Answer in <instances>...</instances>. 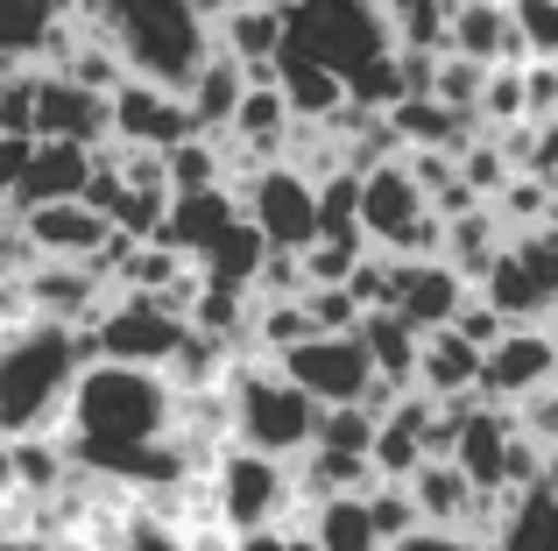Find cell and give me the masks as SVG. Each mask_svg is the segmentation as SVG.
<instances>
[{"instance_id":"obj_1","label":"cell","mask_w":558,"mask_h":551,"mask_svg":"<svg viewBox=\"0 0 558 551\" xmlns=\"http://www.w3.org/2000/svg\"><path fill=\"white\" fill-rule=\"evenodd\" d=\"M99 360L93 326H64V318H28L8 346H0V431H64L78 375Z\"/></svg>"},{"instance_id":"obj_2","label":"cell","mask_w":558,"mask_h":551,"mask_svg":"<svg viewBox=\"0 0 558 551\" xmlns=\"http://www.w3.org/2000/svg\"><path fill=\"white\" fill-rule=\"evenodd\" d=\"M78 22L107 28L121 42L128 71L170 85V93H191L205 57L219 50V22L198 0H93V8H78Z\"/></svg>"},{"instance_id":"obj_3","label":"cell","mask_w":558,"mask_h":551,"mask_svg":"<svg viewBox=\"0 0 558 551\" xmlns=\"http://www.w3.org/2000/svg\"><path fill=\"white\" fill-rule=\"evenodd\" d=\"M227 389H233V439L241 445H262V453H283V460L312 453L318 411H326V403H318L304 382H290V368L276 354L247 346V354L233 360Z\"/></svg>"},{"instance_id":"obj_4","label":"cell","mask_w":558,"mask_h":551,"mask_svg":"<svg viewBox=\"0 0 558 551\" xmlns=\"http://www.w3.org/2000/svg\"><path fill=\"white\" fill-rule=\"evenodd\" d=\"M213 510L241 538L247 530H290L298 516H312L298 495V460L262 453V445H241V439L213 460Z\"/></svg>"},{"instance_id":"obj_5","label":"cell","mask_w":558,"mask_h":551,"mask_svg":"<svg viewBox=\"0 0 558 551\" xmlns=\"http://www.w3.org/2000/svg\"><path fill=\"white\" fill-rule=\"evenodd\" d=\"M283 22H290L283 36L290 50L347 71V85H354V71H368L375 57L396 50V14L381 0H283Z\"/></svg>"},{"instance_id":"obj_6","label":"cell","mask_w":558,"mask_h":551,"mask_svg":"<svg viewBox=\"0 0 558 551\" xmlns=\"http://www.w3.org/2000/svg\"><path fill=\"white\" fill-rule=\"evenodd\" d=\"M481 297L502 304L509 326H558V220L517 226L509 248L495 255Z\"/></svg>"},{"instance_id":"obj_7","label":"cell","mask_w":558,"mask_h":551,"mask_svg":"<svg viewBox=\"0 0 558 551\" xmlns=\"http://www.w3.org/2000/svg\"><path fill=\"white\" fill-rule=\"evenodd\" d=\"M184 340H191V318L170 311L156 290H113V304L93 326L99 354L107 360H135V368H170Z\"/></svg>"},{"instance_id":"obj_8","label":"cell","mask_w":558,"mask_h":551,"mask_svg":"<svg viewBox=\"0 0 558 551\" xmlns=\"http://www.w3.org/2000/svg\"><path fill=\"white\" fill-rule=\"evenodd\" d=\"M241 206L276 248H312L318 241V177H304L298 163H262L255 177L241 184Z\"/></svg>"},{"instance_id":"obj_9","label":"cell","mask_w":558,"mask_h":551,"mask_svg":"<svg viewBox=\"0 0 558 551\" xmlns=\"http://www.w3.org/2000/svg\"><path fill=\"white\" fill-rule=\"evenodd\" d=\"M276 360H283L290 382H304L318 403H361L375 389V375H381L361 332H312V340H298Z\"/></svg>"},{"instance_id":"obj_10","label":"cell","mask_w":558,"mask_h":551,"mask_svg":"<svg viewBox=\"0 0 558 551\" xmlns=\"http://www.w3.org/2000/svg\"><path fill=\"white\" fill-rule=\"evenodd\" d=\"M36 135L93 142V149L121 142V127H113V93H99V85L71 78V71L36 64Z\"/></svg>"},{"instance_id":"obj_11","label":"cell","mask_w":558,"mask_h":551,"mask_svg":"<svg viewBox=\"0 0 558 551\" xmlns=\"http://www.w3.org/2000/svg\"><path fill=\"white\" fill-rule=\"evenodd\" d=\"M113 290L121 283L99 262H85V255H43V262L28 269V304H36V318H64V326H99Z\"/></svg>"},{"instance_id":"obj_12","label":"cell","mask_w":558,"mask_h":551,"mask_svg":"<svg viewBox=\"0 0 558 551\" xmlns=\"http://www.w3.org/2000/svg\"><path fill=\"white\" fill-rule=\"evenodd\" d=\"M113 127H121V142H149V149H178V142L205 135L191 99L170 93V85H156V78H128L121 93H113Z\"/></svg>"},{"instance_id":"obj_13","label":"cell","mask_w":558,"mask_h":551,"mask_svg":"<svg viewBox=\"0 0 558 551\" xmlns=\"http://www.w3.org/2000/svg\"><path fill=\"white\" fill-rule=\"evenodd\" d=\"M558 382V326H517L509 340L488 346V375H481V396L495 403H523L531 389Z\"/></svg>"},{"instance_id":"obj_14","label":"cell","mask_w":558,"mask_h":551,"mask_svg":"<svg viewBox=\"0 0 558 551\" xmlns=\"http://www.w3.org/2000/svg\"><path fill=\"white\" fill-rule=\"evenodd\" d=\"M466 297H474V283H466L446 255H403V262H396V311H403L417 332L452 326Z\"/></svg>"},{"instance_id":"obj_15","label":"cell","mask_w":558,"mask_h":551,"mask_svg":"<svg viewBox=\"0 0 558 551\" xmlns=\"http://www.w3.org/2000/svg\"><path fill=\"white\" fill-rule=\"evenodd\" d=\"M93 163H99L93 142L36 135V149H28V163H22V184H14V212L50 206V198H85V184H93Z\"/></svg>"},{"instance_id":"obj_16","label":"cell","mask_w":558,"mask_h":551,"mask_svg":"<svg viewBox=\"0 0 558 551\" xmlns=\"http://www.w3.org/2000/svg\"><path fill=\"white\" fill-rule=\"evenodd\" d=\"M241 212H247V206H241V184H205V192H178V198H170V220H163V234H156V241L198 262V255L213 248V241L227 234Z\"/></svg>"},{"instance_id":"obj_17","label":"cell","mask_w":558,"mask_h":551,"mask_svg":"<svg viewBox=\"0 0 558 551\" xmlns=\"http://www.w3.org/2000/svg\"><path fill=\"white\" fill-rule=\"evenodd\" d=\"M22 220H28V234H36L43 255H85V262H93L113 241V212H99L93 198H50V206H28Z\"/></svg>"},{"instance_id":"obj_18","label":"cell","mask_w":558,"mask_h":551,"mask_svg":"<svg viewBox=\"0 0 558 551\" xmlns=\"http://www.w3.org/2000/svg\"><path fill=\"white\" fill-rule=\"evenodd\" d=\"M481 375H488V346H474L460 326H438L424 332V360H417V389L460 403V396H481Z\"/></svg>"},{"instance_id":"obj_19","label":"cell","mask_w":558,"mask_h":551,"mask_svg":"<svg viewBox=\"0 0 558 551\" xmlns=\"http://www.w3.org/2000/svg\"><path fill=\"white\" fill-rule=\"evenodd\" d=\"M276 78H283V93H290V107H298V121H332V113L354 99V85H347V71H332V64H318V57H304V50H276Z\"/></svg>"},{"instance_id":"obj_20","label":"cell","mask_w":558,"mask_h":551,"mask_svg":"<svg viewBox=\"0 0 558 551\" xmlns=\"http://www.w3.org/2000/svg\"><path fill=\"white\" fill-rule=\"evenodd\" d=\"M381 481L368 453H347V445H312V453H298V495L304 510H318V502L332 495H368Z\"/></svg>"},{"instance_id":"obj_21","label":"cell","mask_w":558,"mask_h":551,"mask_svg":"<svg viewBox=\"0 0 558 551\" xmlns=\"http://www.w3.org/2000/svg\"><path fill=\"white\" fill-rule=\"evenodd\" d=\"M509 248V220L495 212V198L488 206H474V212H460V220H446V262L466 276V283H488V269H495V255Z\"/></svg>"},{"instance_id":"obj_22","label":"cell","mask_w":558,"mask_h":551,"mask_svg":"<svg viewBox=\"0 0 558 551\" xmlns=\"http://www.w3.org/2000/svg\"><path fill=\"white\" fill-rule=\"evenodd\" d=\"M184 99H191V113H198L205 135L233 127V113H241V99H247V64L227 50V42H219V50L205 57V71L191 78V93H184Z\"/></svg>"},{"instance_id":"obj_23","label":"cell","mask_w":558,"mask_h":551,"mask_svg":"<svg viewBox=\"0 0 558 551\" xmlns=\"http://www.w3.org/2000/svg\"><path fill=\"white\" fill-rule=\"evenodd\" d=\"M57 22H64V0H0V64H43Z\"/></svg>"},{"instance_id":"obj_24","label":"cell","mask_w":558,"mask_h":551,"mask_svg":"<svg viewBox=\"0 0 558 551\" xmlns=\"http://www.w3.org/2000/svg\"><path fill=\"white\" fill-rule=\"evenodd\" d=\"M361 340H368V354H375V368L389 375V382H403V389H417V360H424V332L410 326L396 304H381V311L361 318Z\"/></svg>"},{"instance_id":"obj_25","label":"cell","mask_w":558,"mask_h":551,"mask_svg":"<svg viewBox=\"0 0 558 551\" xmlns=\"http://www.w3.org/2000/svg\"><path fill=\"white\" fill-rule=\"evenodd\" d=\"M290 22L276 0H241L233 14H219V42H227L241 64H276V50H283Z\"/></svg>"},{"instance_id":"obj_26","label":"cell","mask_w":558,"mask_h":551,"mask_svg":"<svg viewBox=\"0 0 558 551\" xmlns=\"http://www.w3.org/2000/svg\"><path fill=\"white\" fill-rule=\"evenodd\" d=\"M269 248H276V241H269V234H262V226H255V220H247V212H241V220H233L227 234H219L213 248L198 255V269L213 276V283L255 290V276H262V262H269Z\"/></svg>"},{"instance_id":"obj_27","label":"cell","mask_w":558,"mask_h":551,"mask_svg":"<svg viewBox=\"0 0 558 551\" xmlns=\"http://www.w3.org/2000/svg\"><path fill=\"white\" fill-rule=\"evenodd\" d=\"M361 192H368V170H332L318 184V241H347V248H375L368 220H361Z\"/></svg>"},{"instance_id":"obj_28","label":"cell","mask_w":558,"mask_h":551,"mask_svg":"<svg viewBox=\"0 0 558 551\" xmlns=\"http://www.w3.org/2000/svg\"><path fill=\"white\" fill-rule=\"evenodd\" d=\"M304 524L318 530L326 551H389V538H381V524L368 510V495H332V502H318Z\"/></svg>"},{"instance_id":"obj_29","label":"cell","mask_w":558,"mask_h":551,"mask_svg":"<svg viewBox=\"0 0 558 551\" xmlns=\"http://www.w3.org/2000/svg\"><path fill=\"white\" fill-rule=\"evenodd\" d=\"M495 551H558V495L551 488H523L509 502L502 530H495Z\"/></svg>"},{"instance_id":"obj_30","label":"cell","mask_w":558,"mask_h":551,"mask_svg":"<svg viewBox=\"0 0 558 551\" xmlns=\"http://www.w3.org/2000/svg\"><path fill=\"white\" fill-rule=\"evenodd\" d=\"M170 184L178 192H205V184H233V163H227V142L219 135H191L170 149Z\"/></svg>"},{"instance_id":"obj_31","label":"cell","mask_w":558,"mask_h":551,"mask_svg":"<svg viewBox=\"0 0 558 551\" xmlns=\"http://www.w3.org/2000/svg\"><path fill=\"white\" fill-rule=\"evenodd\" d=\"M460 177L474 184L481 198H495V192H502L509 177H517V156L502 149V135H495V127H481V135H474V142L460 149Z\"/></svg>"},{"instance_id":"obj_32","label":"cell","mask_w":558,"mask_h":551,"mask_svg":"<svg viewBox=\"0 0 558 551\" xmlns=\"http://www.w3.org/2000/svg\"><path fill=\"white\" fill-rule=\"evenodd\" d=\"M551 198H558V184L551 177H537V170H517V177L495 192V212L509 220V234L517 226H537V220H551Z\"/></svg>"},{"instance_id":"obj_33","label":"cell","mask_w":558,"mask_h":551,"mask_svg":"<svg viewBox=\"0 0 558 551\" xmlns=\"http://www.w3.org/2000/svg\"><path fill=\"white\" fill-rule=\"evenodd\" d=\"M481 121H488V127H517V121H531V78H523V64H495V71H488V93H481Z\"/></svg>"},{"instance_id":"obj_34","label":"cell","mask_w":558,"mask_h":551,"mask_svg":"<svg viewBox=\"0 0 558 551\" xmlns=\"http://www.w3.org/2000/svg\"><path fill=\"white\" fill-rule=\"evenodd\" d=\"M375 431H381V417L368 411V403H326V411H318V439H312V445H347V453H375Z\"/></svg>"},{"instance_id":"obj_35","label":"cell","mask_w":558,"mask_h":551,"mask_svg":"<svg viewBox=\"0 0 558 551\" xmlns=\"http://www.w3.org/2000/svg\"><path fill=\"white\" fill-rule=\"evenodd\" d=\"M488 71H495V64H481V57H466V50H438V85H432V93L452 99V107H466V113H481Z\"/></svg>"},{"instance_id":"obj_36","label":"cell","mask_w":558,"mask_h":551,"mask_svg":"<svg viewBox=\"0 0 558 551\" xmlns=\"http://www.w3.org/2000/svg\"><path fill=\"white\" fill-rule=\"evenodd\" d=\"M304 311H312V332H361L368 304L354 297V283H312L304 290Z\"/></svg>"},{"instance_id":"obj_37","label":"cell","mask_w":558,"mask_h":551,"mask_svg":"<svg viewBox=\"0 0 558 551\" xmlns=\"http://www.w3.org/2000/svg\"><path fill=\"white\" fill-rule=\"evenodd\" d=\"M368 510H375V524H381V538H410V530L424 524V510H417V495H410V481H375L368 488Z\"/></svg>"},{"instance_id":"obj_38","label":"cell","mask_w":558,"mask_h":551,"mask_svg":"<svg viewBox=\"0 0 558 551\" xmlns=\"http://www.w3.org/2000/svg\"><path fill=\"white\" fill-rule=\"evenodd\" d=\"M107 551H191V544H184V524H170V516H156V510H135Z\"/></svg>"},{"instance_id":"obj_39","label":"cell","mask_w":558,"mask_h":551,"mask_svg":"<svg viewBox=\"0 0 558 551\" xmlns=\"http://www.w3.org/2000/svg\"><path fill=\"white\" fill-rule=\"evenodd\" d=\"M396 262H403V255H389V248H368L354 262V276H347V283H354V297L368 304V311H381V304H396Z\"/></svg>"},{"instance_id":"obj_40","label":"cell","mask_w":558,"mask_h":551,"mask_svg":"<svg viewBox=\"0 0 558 551\" xmlns=\"http://www.w3.org/2000/svg\"><path fill=\"white\" fill-rule=\"evenodd\" d=\"M452 326H460L474 346H495V340H509V332H517V326H509V311H502V304H488L481 290L460 304V318H452Z\"/></svg>"},{"instance_id":"obj_41","label":"cell","mask_w":558,"mask_h":551,"mask_svg":"<svg viewBox=\"0 0 558 551\" xmlns=\"http://www.w3.org/2000/svg\"><path fill=\"white\" fill-rule=\"evenodd\" d=\"M517 425L531 431L545 453H558V382H545V389H531V396L517 403Z\"/></svg>"},{"instance_id":"obj_42","label":"cell","mask_w":558,"mask_h":551,"mask_svg":"<svg viewBox=\"0 0 558 551\" xmlns=\"http://www.w3.org/2000/svg\"><path fill=\"white\" fill-rule=\"evenodd\" d=\"M389 551H495L481 530H452V524H417L410 538H396Z\"/></svg>"},{"instance_id":"obj_43","label":"cell","mask_w":558,"mask_h":551,"mask_svg":"<svg viewBox=\"0 0 558 551\" xmlns=\"http://www.w3.org/2000/svg\"><path fill=\"white\" fill-rule=\"evenodd\" d=\"M403 163H410V177H417L432 198L460 184V149H403Z\"/></svg>"},{"instance_id":"obj_44","label":"cell","mask_w":558,"mask_h":551,"mask_svg":"<svg viewBox=\"0 0 558 551\" xmlns=\"http://www.w3.org/2000/svg\"><path fill=\"white\" fill-rule=\"evenodd\" d=\"M361 255H368V248H347V241H312V248H304V269H312V283H347Z\"/></svg>"},{"instance_id":"obj_45","label":"cell","mask_w":558,"mask_h":551,"mask_svg":"<svg viewBox=\"0 0 558 551\" xmlns=\"http://www.w3.org/2000/svg\"><path fill=\"white\" fill-rule=\"evenodd\" d=\"M523 78H531V121H551L558 113V57H531Z\"/></svg>"},{"instance_id":"obj_46","label":"cell","mask_w":558,"mask_h":551,"mask_svg":"<svg viewBox=\"0 0 558 551\" xmlns=\"http://www.w3.org/2000/svg\"><path fill=\"white\" fill-rule=\"evenodd\" d=\"M28 149H36V135H0V212L14 206V184H22Z\"/></svg>"},{"instance_id":"obj_47","label":"cell","mask_w":558,"mask_h":551,"mask_svg":"<svg viewBox=\"0 0 558 551\" xmlns=\"http://www.w3.org/2000/svg\"><path fill=\"white\" fill-rule=\"evenodd\" d=\"M241 551H290V530H247Z\"/></svg>"},{"instance_id":"obj_48","label":"cell","mask_w":558,"mask_h":551,"mask_svg":"<svg viewBox=\"0 0 558 551\" xmlns=\"http://www.w3.org/2000/svg\"><path fill=\"white\" fill-rule=\"evenodd\" d=\"M50 551H99V544H93V538H57Z\"/></svg>"},{"instance_id":"obj_49","label":"cell","mask_w":558,"mask_h":551,"mask_svg":"<svg viewBox=\"0 0 558 551\" xmlns=\"http://www.w3.org/2000/svg\"><path fill=\"white\" fill-rule=\"evenodd\" d=\"M8 85H14V64H0V99H8Z\"/></svg>"},{"instance_id":"obj_50","label":"cell","mask_w":558,"mask_h":551,"mask_svg":"<svg viewBox=\"0 0 558 551\" xmlns=\"http://www.w3.org/2000/svg\"><path fill=\"white\" fill-rule=\"evenodd\" d=\"M381 8H389V14H403V8H417V0H381Z\"/></svg>"}]
</instances>
